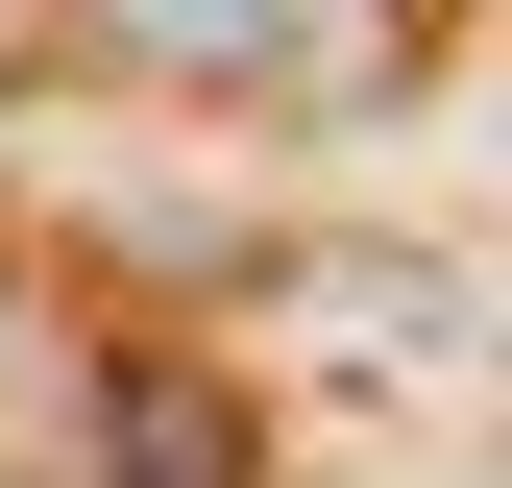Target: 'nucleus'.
I'll return each mask as SVG.
<instances>
[{
    "label": "nucleus",
    "instance_id": "f257e3e1",
    "mask_svg": "<svg viewBox=\"0 0 512 488\" xmlns=\"http://www.w3.org/2000/svg\"><path fill=\"white\" fill-rule=\"evenodd\" d=\"M317 49V0H25L49 98H269Z\"/></svg>",
    "mask_w": 512,
    "mask_h": 488
},
{
    "label": "nucleus",
    "instance_id": "f03ea898",
    "mask_svg": "<svg viewBox=\"0 0 512 488\" xmlns=\"http://www.w3.org/2000/svg\"><path fill=\"white\" fill-rule=\"evenodd\" d=\"M98 440H122V488H244V415H196L171 366H122V391H98Z\"/></svg>",
    "mask_w": 512,
    "mask_h": 488
}]
</instances>
